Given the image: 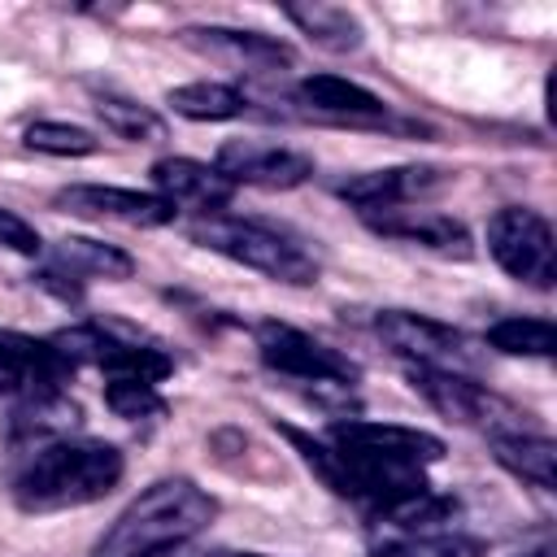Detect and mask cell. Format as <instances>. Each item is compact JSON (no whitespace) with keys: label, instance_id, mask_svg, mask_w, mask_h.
<instances>
[{"label":"cell","instance_id":"obj_29","mask_svg":"<svg viewBox=\"0 0 557 557\" xmlns=\"http://www.w3.org/2000/svg\"><path fill=\"white\" fill-rule=\"evenodd\" d=\"M222 557H265V553H222Z\"/></svg>","mask_w":557,"mask_h":557},{"label":"cell","instance_id":"obj_24","mask_svg":"<svg viewBox=\"0 0 557 557\" xmlns=\"http://www.w3.org/2000/svg\"><path fill=\"white\" fill-rule=\"evenodd\" d=\"M374 557H483V540L461 535V531H435V535L392 540Z\"/></svg>","mask_w":557,"mask_h":557},{"label":"cell","instance_id":"obj_14","mask_svg":"<svg viewBox=\"0 0 557 557\" xmlns=\"http://www.w3.org/2000/svg\"><path fill=\"white\" fill-rule=\"evenodd\" d=\"M370 231L387 235V239H405L418 248H431L440 257H470V235L461 222H453L448 213L435 209H413V205H396V209H374L361 213Z\"/></svg>","mask_w":557,"mask_h":557},{"label":"cell","instance_id":"obj_25","mask_svg":"<svg viewBox=\"0 0 557 557\" xmlns=\"http://www.w3.org/2000/svg\"><path fill=\"white\" fill-rule=\"evenodd\" d=\"M22 139H26V148L48 152V157H91V152H100V139L83 126H70V122H30Z\"/></svg>","mask_w":557,"mask_h":557},{"label":"cell","instance_id":"obj_26","mask_svg":"<svg viewBox=\"0 0 557 557\" xmlns=\"http://www.w3.org/2000/svg\"><path fill=\"white\" fill-rule=\"evenodd\" d=\"M104 405H109L117 418H126V422L165 413V400L157 396V387H152V383H139V379H109V383H104Z\"/></svg>","mask_w":557,"mask_h":557},{"label":"cell","instance_id":"obj_5","mask_svg":"<svg viewBox=\"0 0 557 557\" xmlns=\"http://www.w3.org/2000/svg\"><path fill=\"white\" fill-rule=\"evenodd\" d=\"M74 374V361L52 344L22 331H0V396L13 405L61 396Z\"/></svg>","mask_w":557,"mask_h":557},{"label":"cell","instance_id":"obj_22","mask_svg":"<svg viewBox=\"0 0 557 557\" xmlns=\"http://www.w3.org/2000/svg\"><path fill=\"white\" fill-rule=\"evenodd\" d=\"M96 117L104 122V131L109 135H117V139H131V144H157L161 135H165V122L148 109V104H139V100H131V96H117V91H96Z\"/></svg>","mask_w":557,"mask_h":557},{"label":"cell","instance_id":"obj_1","mask_svg":"<svg viewBox=\"0 0 557 557\" xmlns=\"http://www.w3.org/2000/svg\"><path fill=\"white\" fill-rule=\"evenodd\" d=\"M126 474V461L104 440H35L9 474L13 505L22 513H61L104 500Z\"/></svg>","mask_w":557,"mask_h":557},{"label":"cell","instance_id":"obj_12","mask_svg":"<svg viewBox=\"0 0 557 557\" xmlns=\"http://www.w3.org/2000/svg\"><path fill=\"white\" fill-rule=\"evenodd\" d=\"M61 213L96 218V222H126V226H165L174 222V209L152 191L131 187H104V183H70L52 196Z\"/></svg>","mask_w":557,"mask_h":557},{"label":"cell","instance_id":"obj_8","mask_svg":"<svg viewBox=\"0 0 557 557\" xmlns=\"http://www.w3.org/2000/svg\"><path fill=\"white\" fill-rule=\"evenodd\" d=\"M52 344L70 357V361H87L96 370H104L109 379H139V383H161L170 374V357L152 344L139 339H122L104 326H70L61 335H52Z\"/></svg>","mask_w":557,"mask_h":557},{"label":"cell","instance_id":"obj_7","mask_svg":"<svg viewBox=\"0 0 557 557\" xmlns=\"http://www.w3.org/2000/svg\"><path fill=\"white\" fill-rule=\"evenodd\" d=\"M257 348L261 361L296 383H313V387H352L357 366L348 357H339L335 348H326L322 339L287 326V322H261L257 326Z\"/></svg>","mask_w":557,"mask_h":557},{"label":"cell","instance_id":"obj_20","mask_svg":"<svg viewBox=\"0 0 557 557\" xmlns=\"http://www.w3.org/2000/svg\"><path fill=\"white\" fill-rule=\"evenodd\" d=\"M52 265L65 270L74 283L78 278H131L135 274V257L104 244V239H87V235H70L57 244Z\"/></svg>","mask_w":557,"mask_h":557},{"label":"cell","instance_id":"obj_6","mask_svg":"<svg viewBox=\"0 0 557 557\" xmlns=\"http://www.w3.org/2000/svg\"><path fill=\"white\" fill-rule=\"evenodd\" d=\"M409 383L431 400V409H440L444 418L461 422V426H479V431H513L522 426V413L500 400L496 392H487L483 383L457 374V370H431V366H409Z\"/></svg>","mask_w":557,"mask_h":557},{"label":"cell","instance_id":"obj_15","mask_svg":"<svg viewBox=\"0 0 557 557\" xmlns=\"http://www.w3.org/2000/svg\"><path fill=\"white\" fill-rule=\"evenodd\" d=\"M178 39L196 52H209L235 70H278L292 65V48L261 30H235V26H183Z\"/></svg>","mask_w":557,"mask_h":557},{"label":"cell","instance_id":"obj_21","mask_svg":"<svg viewBox=\"0 0 557 557\" xmlns=\"http://www.w3.org/2000/svg\"><path fill=\"white\" fill-rule=\"evenodd\" d=\"M165 104H170L178 117H187V122H231V117H239V113L248 109V96H244L239 87H231V83H209V78H200V83L170 87Z\"/></svg>","mask_w":557,"mask_h":557},{"label":"cell","instance_id":"obj_28","mask_svg":"<svg viewBox=\"0 0 557 557\" xmlns=\"http://www.w3.org/2000/svg\"><path fill=\"white\" fill-rule=\"evenodd\" d=\"M144 557H209L196 540H183V544H165V548H152V553H144Z\"/></svg>","mask_w":557,"mask_h":557},{"label":"cell","instance_id":"obj_3","mask_svg":"<svg viewBox=\"0 0 557 557\" xmlns=\"http://www.w3.org/2000/svg\"><path fill=\"white\" fill-rule=\"evenodd\" d=\"M191 239L265 274V278H278V283H292V287H305V283H318V261L283 231L265 226V222H248V218H200L191 226Z\"/></svg>","mask_w":557,"mask_h":557},{"label":"cell","instance_id":"obj_27","mask_svg":"<svg viewBox=\"0 0 557 557\" xmlns=\"http://www.w3.org/2000/svg\"><path fill=\"white\" fill-rule=\"evenodd\" d=\"M0 244L13 248V252H22V257H35L44 248L39 244V231L26 218H17L13 209H0Z\"/></svg>","mask_w":557,"mask_h":557},{"label":"cell","instance_id":"obj_4","mask_svg":"<svg viewBox=\"0 0 557 557\" xmlns=\"http://www.w3.org/2000/svg\"><path fill=\"white\" fill-rule=\"evenodd\" d=\"M487 252L496 257V265L535 287L548 292L557 278V248H553V226L544 213L522 209V205H505L487 218Z\"/></svg>","mask_w":557,"mask_h":557},{"label":"cell","instance_id":"obj_16","mask_svg":"<svg viewBox=\"0 0 557 557\" xmlns=\"http://www.w3.org/2000/svg\"><path fill=\"white\" fill-rule=\"evenodd\" d=\"M435 183H440V170H431V165H392V170H370V174L339 183V196L348 205H357V213H374V209L413 205Z\"/></svg>","mask_w":557,"mask_h":557},{"label":"cell","instance_id":"obj_18","mask_svg":"<svg viewBox=\"0 0 557 557\" xmlns=\"http://www.w3.org/2000/svg\"><path fill=\"white\" fill-rule=\"evenodd\" d=\"M487 444H492V457L509 474L535 483L540 492H553L557 487V444L548 435L527 431V426H513V431H492Z\"/></svg>","mask_w":557,"mask_h":557},{"label":"cell","instance_id":"obj_13","mask_svg":"<svg viewBox=\"0 0 557 557\" xmlns=\"http://www.w3.org/2000/svg\"><path fill=\"white\" fill-rule=\"evenodd\" d=\"M152 187H157L152 196H161L174 213L196 209L200 218H213L235 196V183L226 174H218L213 165L191 161V157H161L152 165Z\"/></svg>","mask_w":557,"mask_h":557},{"label":"cell","instance_id":"obj_17","mask_svg":"<svg viewBox=\"0 0 557 557\" xmlns=\"http://www.w3.org/2000/svg\"><path fill=\"white\" fill-rule=\"evenodd\" d=\"M296 100L309 109V113H322V117H335V122H383L387 117V104L366 91L361 83H348L339 74H309L296 83Z\"/></svg>","mask_w":557,"mask_h":557},{"label":"cell","instance_id":"obj_11","mask_svg":"<svg viewBox=\"0 0 557 557\" xmlns=\"http://www.w3.org/2000/svg\"><path fill=\"white\" fill-rule=\"evenodd\" d=\"M213 170L226 174L231 183L287 191L313 174V161L296 148H278V144H261V139H226L213 157Z\"/></svg>","mask_w":557,"mask_h":557},{"label":"cell","instance_id":"obj_2","mask_svg":"<svg viewBox=\"0 0 557 557\" xmlns=\"http://www.w3.org/2000/svg\"><path fill=\"white\" fill-rule=\"evenodd\" d=\"M218 518V500L191 479H157L100 535L91 557H144L165 544L196 540Z\"/></svg>","mask_w":557,"mask_h":557},{"label":"cell","instance_id":"obj_23","mask_svg":"<svg viewBox=\"0 0 557 557\" xmlns=\"http://www.w3.org/2000/svg\"><path fill=\"white\" fill-rule=\"evenodd\" d=\"M487 344L505 357H553L557 326L544 318H500L487 326Z\"/></svg>","mask_w":557,"mask_h":557},{"label":"cell","instance_id":"obj_9","mask_svg":"<svg viewBox=\"0 0 557 557\" xmlns=\"http://www.w3.org/2000/svg\"><path fill=\"white\" fill-rule=\"evenodd\" d=\"M374 331H379V339H383L392 352L409 357L413 366L457 370V374H461V370L474 361L470 339H466L461 331H453L448 322H435V318H426V313L383 309V313L374 318Z\"/></svg>","mask_w":557,"mask_h":557},{"label":"cell","instance_id":"obj_10","mask_svg":"<svg viewBox=\"0 0 557 557\" xmlns=\"http://www.w3.org/2000/svg\"><path fill=\"white\" fill-rule=\"evenodd\" d=\"M331 444L392 461V466H418L426 470L431 461L444 457V440L418 426H396V422H366V418H348V422H331L326 431Z\"/></svg>","mask_w":557,"mask_h":557},{"label":"cell","instance_id":"obj_19","mask_svg":"<svg viewBox=\"0 0 557 557\" xmlns=\"http://www.w3.org/2000/svg\"><path fill=\"white\" fill-rule=\"evenodd\" d=\"M283 17H287L309 44H318V48H326V52H357L361 39H366L361 22H357L348 9H339V4H287Z\"/></svg>","mask_w":557,"mask_h":557}]
</instances>
